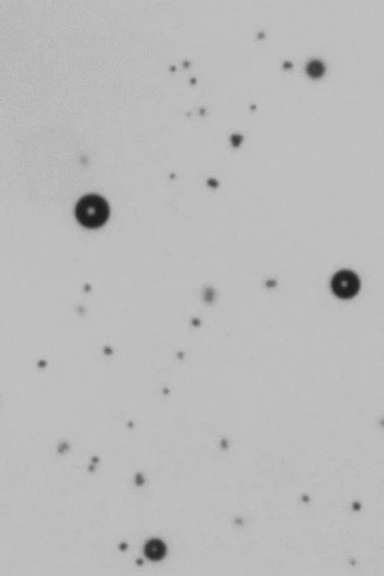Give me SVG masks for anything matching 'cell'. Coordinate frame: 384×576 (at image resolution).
<instances>
[{
  "instance_id": "obj_2",
  "label": "cell",
  "mask_w": 384,
  "mask_h": 576,
  "mask_svg": "<svg viewBox=\"0 0 384 576\" xmlns=\"http://www.w3.org/2000/svg\"><path fill=\"white\" fill-rule=\"evenodd\" d=\"M359 280L352 271H340L333 276L331 288L334 294L343 299L354 297L359 290Z\"/></svg>"
},
{
  "instance_id": "obj_4",
  "label": "cell",
  "mask_w": 384,
  "mask_h": 576,
  "mask_svg": "<svg viewBox=\"0 0 384 576\" xmlns=\"http://www.w3.org/2000/svg\"><path fill=\"white\" fill-rule=\"evenodd\" d=\"M325 72V68L321 61H312L307 65V73L313 78L321 77Z\"/></svg>"
},
{
  "instance_id": "obj_3",
  "label": "cell",
  "mask_w": 384,
  "mask_h": 576,
  "mask_svg": "<svg viewBox=\"0 0 384 576\" xmlns=\"http://www.w3.org/2000/svg\"><path fill=\"white\" fill-rule=\"evenodd\" d=\"M145 553L151 560H161L166 553V547L161 541H151L146 545Z\"/></svg>"
},
{
  "instance_id": "obj_1",
  "label": "cell",
  "mask_w": 384,
  "mask_h": 576,
  "mask_svg": "<svg viewBox=\"0 0 384 576\" xmlns=\"http://www.w3.org/2000/svg\"><path fill=\"white\" fill-rule=\"evenodd\" d=\"M108 215L107 203L98 195L85 196L76 207L77 219L86 228H99L107 220Z\"/></svg>"
}]
</instances>
